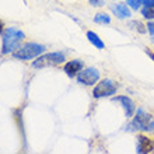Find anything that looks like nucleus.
<instances>
[{"instance_id": "nucleus-18", "label": "nucleus", "mask_w": 154, "mask_h": 154, "mask_svg": "<svg viewBox=\"0 0 154 154\" xmlns=\"http://www.w3.org/2000/svg\"><path fill=\"white\" fill-rule=\"evenodd\" d=\"M143 4H144V7L154 8V0H143Z\"/></svg>"}, {"instance_id": "nucleus-13", "label": "nucleus", "mask_w": 154, "mask_h": 154, "mask_svg": "<svg viewBox=\"0 0 154 154\" xmlns=\"http://www.w3.org/2000/svg\"><path fill=\"white\" fill-rule=\"evenodd\" d=\"M142 16L147 20H154V8L151 7H144L142 10Z\"/></svg>"}, {"instance_id": "nucleus-1", "label": "nucleus", "mask_w": 154, "mask_h": 154, "mask_svg": "<svg viewBox=\"0 0 154 154\" xmlns=\"http://www.w3.org/2000/svg\"><path fill=\"white\" fill-rule=\"evenodd\" d=\"M25 34L21 29L16 27H10L3 32V42H2V53L7 55V53L14 52L16 49L20 48V44L24 41Z\"/></svg>"}, {"instance_id": "nucleus-3", "label": "nucleus", "mask_w": 154, "mask_h": 154, "mask_svg": "<svg viewBox=\"0 0 154 154\" xmlns=\"http://www.w3.org/2000/svg\"><path fill=\"white\" fill-rule=\"evenodd\" d=\"M66 60V55L63 52H49L45 55L35 57L32 62L34 69H42V67H51V66L60 65Z\"/></svg>"}, {"instance_id": "nucleus-12", "label": "nucleus", "mask_w": 154, "mask_h": 154, "mask_svg": "<svg viewBox=\"0 0 154 154\" xmlns=\"http://www.w3.org/2000/svg\"><path fill=\"white\" fill-rule=\"evenodd\" d=\"M94 21H95L97 24H109L111 17L108 16V14H105V13H98V14H95V17H94Z\"/></svg>"}, {"instance_id": "nucleus-9", "label": "nucleus", "mask_w": 154, "mask_h": 154, "mask_svg": "<svg viewBox=\"0 0 154 154\" xmlns=\"http://www.w3.org/2000/svg\"><path fill=\"white\" fill-rule=\"evenodd\" d=\"M154 150L153 143L150 142V139L146 136H139L137 137V147H136V153L140 154H147L151 153Z\"/></svg>"}, {"instance_id": "nucleus-5", "label": "nucleus", "mask_w": 154, "mask_h": 154, "mask_svg": "<svg viewBox=\"0 0 154 154\" xmlns=\"http://www.w3.org/2000/svg\"><path fill=\"white\" fill-rule=\"evenodd\" d=\"M150 115L146 114L142 108L136 109V116L130 123V129L132 130H140V132H149L150 130Z\"/></svg>"}, {"instance_id": "nucleus-7", "label": "nucleus", "mask_w": 154, "mask_h": 154, "mask_svg": "<svg viewBox=\"0 0 154 154\" xmlns=\"http://www.w3.org/2000/svg\"><path fill=\"white\" fill-rule=\"evenodd\" d=\"M115 102H119L125 111V116L126 118H132L134 114H136V105H134V102L132 98H129L128 95H118V97H114L112 98Z\"/></svg>"}, {"instance_id": "nucleus-6", "label": "nucleus", "mask_w": 154, "mask_h": 154, "mask_svg": "<svg viewBox=\"0 0 154 154\" xmlns=\"http://www.w3.org/2000/svg\"><path fill=\"white\" fill-rule=\"evenodd\" d=\"M100 80V72L95 67H87L83 69L77 74V83L84 85H94Z\"/></svg>"}, {"instance_id": "nucleus-4", "label": "nucleus", "mask_w": 154, "mask_h": 154, "mask_svg": "<svg viewBox=\"0 0 154 154\" xmlns=\"http://www.w3.org/2000/svg\"><path fill=\"white\" fill-rule=\"evenodd\" d=\"M118 91V84L111 79H104L98 83L93 90V97L94 98H105L111 97L116 94Z\"/></svg>"}, {"instance_id": "nucleus-11", "label": "nucleus", "mask_w": 154, "mask_h": 154, "mask_svg": "<svg viewBox=\"0 0 154 154\" xmlns=\"http://www.w3.org/2000/svg\"><path fill=\"white\" fill-rule=\"evenodd\" d=\"M87 39H88L90 42H91V44H93L97 49H104V48H105L104 41L98 37V35L94 32V31H87Z\"/></svg>"}, {"instance_id": "nucleus-2", "label": "nucleus", "mask_w": 154, "mask_h": 154, "mask_svg": "<svg viewBox=\"0 0 154 154\" xmlns=\"http://www.w3.org/2000/svg\"><path fill=\"white\" fill-rule=\"evenodd\" d=\"M46 51V46L41 44H35V42H28V44L23 45L21 48L13 52V56L18 59V60H29V59H35V57L41 56L42 53Z\"/></svg>"}, {"instance_id": "nucleus-10", "label": "nucleus", "mask_w": 154, "mask_h": 154, "mask_svg": "<svg viewBox=\"0 0 154 154\" xmlns=\"http://www.w3.org/2000/svg\"><path fill=\"white\" fill-rule=\"evenodd\" d=\"M111 10H112V13H114L119 20H125V18H129L130 17L129 6H126V4H121V3L112 4V6H111Z\"/></svg>"}, {"instance_id": "nucleus-8", "label": "nucleus", "mask_w": 154, "mask_h": 154, "mask_svg": "<svg viewBox=\"0 0 154 154\" xmlns=\"http://www.w3.org/2000/svg\"><path fill=\"white\" fill-rule=\"evenodd\" d=\"M63 70H65V73L67 74V76L73 79L74 76H77V74H79L81 70H83V62L79 60V59L70 60V62H67V63L65 65Z\"/></svg>"}, {"instance_id": "nucleus-19", "label": "nucleus", "mask_w": 154, "mask_h": 154, "mask_svg": "<svg viewBox=\"0 0 154 154\" xmlns=\"http://www.w3.org/2000/svg\"><path fill=\"white\" fill-rule=\"evenodd\" d=\"M150 132H154V121L150 122Z\"/></svg>"}, {"instance_id": "nucleus-16", "label": "nucleus", "mask_w": 154, "mask_h": 154, "mask_svg": "<svg viewBox=\"0 0 154 154\" xmlns=\"http://www.w3.org/2000/svg\"><path fill=\"white\" fill-rule=\"evenodd\" d=\"M147 32L150 34L151 41L154 42V23H149V24H147Z\"/></svg>"}, {"instance_id": "nucleus-15", "label": "nucleus", "mask_w": 154, "mask_h": 154, "mask_svg": "<svg viewBox=\"0 0 154 154\" xmlns=\"http://www.w3.org/2000/svg\"><path fill=\"white\" fill-rule=\"evenodd\" d=\"M132 24L136 25V29H137V31H139L140 34H144V32H146V28H144V25H143L142 23H140V21H133Z\"/></svg>"}, {"instance_id": "nucleus-14", "label": "nucleus", "mask_w": 154, "mask_h": 154, "mask_svg": "<svg viewBox=\"0 0 154 154\" xmlns=\"http://www.w3.org/2000/svg\"><path fill=\"white\" fill-rule=\"evenodd\" d=\"M126 4H128L130 8H133V10H139L140 6L143 4V0H128Z\"/></svg>"}, {"instance_id": "nucleus-17", "label": "nucleus", "mask_w": 154, "mask_h": 154, "mask_svg": "<svg viewBox=\"0 0 154 154\" xmlns=\"http://www.w3.org/2000/svg\"><path fill=\"white\" fill-rule=\"evenodd\" d=\"M88 2L94 7H101V6H104V2H102V0H88Z\"/></svg>"}]
</instances>
